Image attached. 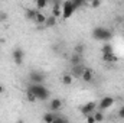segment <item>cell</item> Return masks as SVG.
Returning <instances> with one entry per match:
<instances>
[{"label": "cell", "mask_w": 124, "mask_h": 123, "mask_svg": "<svg viewBox=\"0 0 124 123\" xmlns=\"http://www.w3.org/2000/svg\"><path fill=\"white\" fill-rule=\"evenodd\" d=\"M28 90H31V91L36 96L38 100H46V98L49 97V90H48L42 83H33L32 86H29Z\"/></svg>", "instance_id": "obj_1"}, {"label": "cell", "mask_w": 124, "mask_h": 123, "mask_svg": "<svg viewBox=\"0 0 124 123\" xmlns=\"http://www.w3.org/2000/svg\"><path fill=\"white\" fill-rule=\"evenodd\" d=\"M93 38L101 42H107L111 39V32L105 28H95L93 31Z\"/></svg>", "instance_id": "obj_2"}, {"label": "cell", "mask_w": 124, "mask_h": 123, "mask_svg": "<svg viewBox=\"0 0 124 123\" xmlns=\"http://www.w3.org/2000/svg\"><path fill=\"white\" fill-rule=\"evenodd\" d=\"M61 9H62V19H69L75 13V10H77L74 3H72V0H65L62 3Z\"/></svg>", "instance_id": "obj_3"}, {"label": "cell", "mask_w": 124, "mask_h": 123, "mask_svg": "<svg viewBox=\"0 0 124 123\" xmlns=\"http://www.w3.org/2000/svg\"><path fill=\"white\" fill-rule=\"evenodd\" d=\"M113 104H114V98L110 97V96H105V97H102V98L100 100L98 107H100V110H107V109H110Z\"/></svg>", "instance_id": "obj_4"}, {"label": "cell", "mask_w": 124, "mask_h": 123, "mask_svg": "<svg viewBox=\"0 0 124 123\" xmlns=\"http://www.w3.org/2000/svg\"><path fill=\"white\" fill-rule=\"evenodd\" d=\"M62 106H63V104H62L61 98H52L51 103H49V110L54 112V113H55V112H59L62 109Z\"/></svg>", "instance_id": "obj_5"}, {"label": "cell", "mask_w": 124, "mask_h": 123, "mask_svg": "<svg viewBox=\"0 0 124 123\" xmlns=\"http://www.w3.org/2000/svg\"><path fill=\"white\" fill-rule=\"evenodd\" d=\"M95 109H97V103H95V101H90V103H87V104H84V106L81 107V112L87 116V114H90V113H94Z\"/></svg>", "instance_id": "obj_6"}, {"label": "cell", "mask_w": 124, "mask_h": 123, "mask_svg": "<svg viewBox=\"0 0 124 123\" xmlns=\"http://www.w3.org/2000/svg\"><path fill=\"white\" fill-rule=\"evenodd\" d=\"M13 61H15V64L16 65H22V62H23V57H25V54H23V51L22 49H15L13 51Z\"/></svg>", "instance_id": "obj_7"}, {"label": "cell", "mask_w": 124, "mask_h": 123, "mask_svg": "<svg viewBox=\"0 0 124 123\" xmlns=\"http://www.w3.org/2000/svg\"><path fill=\"white\" fill-rule=\"evenodd\" d=\"M81 78H82V81H85V83H91L94 80V72L93 70H90V68H85L84 70V72H82V75H81Z\"/></svg>", "instance_id": "obj_8"}, {"label": "cell", "mask_w": 124, "mask_h": 123, "mask_svg": "<svg viewBox=\"0 0 124 123\" xmlns=\"http://www.w3.org/2000/svg\"><path fill=\"white\" fill-rule=\"evenodd\" d=\"M84 70H85V67H84L82 64L72 65V77H74V78H75V77H81L82 72H84Z\"/></svg>", "instance_id": "obj_9"}, {"label": "cell", "mask_w": 124, "mask_h": 123, "mask_svg": "<svg viewBox=\"0 0 124 123\" xmlns=\"http://www.w3.org/2000/svg\"><path fill=\"white\" fill-rule=\"evenodd\" d=\"M29 78H31L32 83H43V80H45V77L40 72H36V71L35 72H31V77Z\"/></svg>", "instance_id": "obj_10"}, {"label": "cell", "mask_w": 124, "mask_h": 123, "mask_svg": "<svg viewBox=\"0 0 124 123\" xmlns=\"http://www.w3.org/2000/svg\"><path fill=\"white\" fill-rule=\"evenodd\" d=\"M45 22H46V16L38 10L36 18H35V23H36V25H45Z\"/></svg>", "instance_id": "obj_11"}, {"label": "cell", "mask_w": 124, "mask_h": 123, "mask_svg": "<svg viewBox=\"0 0 124 123\" xmlns=\"http://www.w3.org/2000/svg\"><path fill=\"white\" fill-rule=\"evenodd\" d=\"M81 62H82V55L74 52L72 57H71V64H72V65H78V64H81Z\"/></svg>", "instance_id": "obj_12"}, {"label": "cell", "mask_w": 124, "mask_h": 123, "mask_svg": "<svg viewBox=\"0 0 124 123\" xmlns=\"http://www.w3.org/2000/svg\"><path fill=\"white\" fill-rule=\"evenodd\" d=\"M56 25V16H46V22H45V26L46 28H52Z\"/></svg>", "instance_id": "obj_13"}, {"label": "cell", "mask_w": 124, "mask_h": 123, "mask_svg": "<svg viewBox=\"0 0 124 123\" xmlns=\"http://www.w3.org/2000/svg\"><path fill=\"white\" fill-rule=\"evenodd\" d=\"M36 13H38V9H36V10H35V9H28V10L25 12V16H26L28 20H35Z\"/></svg>", "instance_id": "obj_14"}, {"label": "cell", "mask_w": 124, "mask_h": 123, "mask_svg": "<svg viewBox=\"0 0 124 123\" xmlns=\"http://www.w3.org/2000/svg\"><path fill=\"white\" fill-rule=\"evenodd\" d=\"M43 122L46 123H54L55 122V114H54V112H48V113H45L43 114Z\"/></svg>", "instance_id": "obj_15"}, {"label": "cell", "mask_w": 124, "mask_h": 123, "mask_svg": "<svg viewBox=\"0 0 124 123\" xmlns=\"http://www.w3.org/2000/svg\"><path fill=\"white\" fill-rule=\"evenodd\" d=\"M72 81H74L72 74H63V75H62V84H65V86H71Z\"/></svg>", "instance_id": "obj_16"}, {"label": "cell", "mask_w": 124, "mask_h": 123, "mask_svg": "<svg viewBox=\"0 0 124 123\" xmlns=\"http://www.w3.org/2000/svg\"><path fill=\"white\" fill-rule=\"evenodd\" d=\"M102 60L105 62H116L117 61V57L114 55V52L113 54H102Z\"/></svg>", "instance_id": "obj_17"}, {"label": "cell", "mask_w": 124, "mask_h": 123, "mask_svg": "<svg viewBox=\"0 0 124 123\" xmlns=\"http://www.w3.org/2000/svg\"><path fill=\"white\" fill-rule=\"evenodd\" d=\"M48 4H49L48 0H36V7H38V10H39V9H45Z\"/></svg>", "instance_id": "obj_18"}, {"label": "cell", "mask_w": 124, "mask_h": 123, "mask_svg": "<svg viewBox=\"0 0 124 123\" xmlns=\"http://www.w3.org/2000/svg\"><path fill=\"white\" fill-rule=\"evenodd\" d=\"M102 54H113V48H111V45L108 44V42H105L104 44V46H102Z\"/></svg>", "instance_id": "obj_19"}, {"label": "cell", "mask_w": 124, "mask_h": 123, "mask_svg": "<svg viewBox=\"0 0 124 123\" xmlns=\"http://www.w3.org/2000/svg\"><path fill=\"white\" fill-rule=\"evenodd\" d=\"M26 98H28V101H31V103H35V101L38 100V98H36V96H35L31 90H28V91H26Z\"/></svg>", "instance_id": "obj_20"}, {"label": "cell", "mask_w": 124, "mask_h": 123, "mask_svg": "<svg viewBox=\"0 0 124 123\" xmlns=\"http://www.w3.org/2000/svg\"><path fill=\"white\" fill-rule=\"evenodd\" d=\"M94 119H95V122H102L104 120L102 112H94Z\"/></svg>", "instance_id": "obj_21"}, {"label": "cell", "mask_w": 124, "mask_h": 123, "mask_svg": "<svg viewBox=\"0 0 124 123\" xmlns=\"http://www.w3.org/2000/svg\"><path fill=\"white\" fill-rule=\"evenodd\" d=\"M85 1H87V0H72V3H74L75 9H79V7H82V6L85 4Z\"/></svg>", "instance_id": "obj_22"}, {"label": "cell", "mask_w": 124, "mask_h": 123, "mask_svg": "<svg viewBox=\"0 0 124 123\" xmlns=\"http://www.w3.org/2000/svg\"><path fill=\"white\" fill-rule=\"evenodd\" d=\"M84 51H85V45L81 44V45H77V46H75V52H77V54H81V55H82Z\"/></svg>", "instance_id": "obj_23"}, {"label": "cell", "mask_w": 124, "mask_h": 123, "mask_svg": "<svg viewBox=\"0 0 124 123\" xmlns=\"http://www.w3.org/2000/svg\"><path fill=\"white\" fill-rule=\"evenodd\" d=\"M90 3H91V7H94V9L100 7V4H101V1H100V0H93V1H90Z\"/></svg>", "instance_id": "obj_24"}, {"label": "cell", "mask_w": 124, "mask_h": 123, "mask_svg": "<svg viewBox=\"0 0 124 123\" xmlns=\"http://www.w3.org/2000/svg\"><path fill=\"white\" fill-rule=\"evenodd\" d=\"M118 117H120V119H124V106L118 110Z\"/></svg>", "instance_id": "obj_25"}, {"label": "cell", "mask_w": 124, "mask_h": 123, "mask_svg": "<svg viewBox=\"0 0 124 123\" xmlns=\"http://www.w3.org/2000/svg\"><path fill=\"white\" fill-rule=\"evenodd\" d=\"M87 122H90V123L95 122V119H94V116H88V114H87Z\"/></svg>", "instance_id": "obj_26"}, {"label": "cell", "mask_w": 124, "mask_h": 123, "mask_svg": "<svg viewBox=\"0 0 124 123\" xmlns=\"http://www.w3.org/2000/svg\"><path fill=\"white\" fill-rule=\"evenodd\" d=\"M6 18H7L6 13H0V22H1V20H6Z\"/></svg>", "instance_id": "obj_27"}, {"label": "cell", "mask_w": 124, "mask_h": 123, "mask_svg": "<svg viewBox=\"0 0 124 123\" xmlns=\"http://www.w3.org/2000/svg\"><path fill=\"white\" fill-rule=\"evenodd\" d=\"M3 93H4V87H3V86H0V94H3Z\"/></svg>", "instance_id": "obj_28"}, {"label": "cell", "mask_w": 124, "mask_h": 123, "mask_svg": "<svg viewBox=\"0 0 124 123\" xmlns=\"http://www.w3.org/2000/svg\"><path fill=\"white\" fill-rule=\"evenodd\" d=\"M3 42H4V39H1V38H0V44H3Z\"/></svg>", "instance_id": "obj_29"}, {"label": "cell", "mask_w": 124, "mask_h": 123, "mask_svg": "<svg viewBox=\"0 0 124 123\" xmlns=\"http://www.w3.org/2000/svg\"><path fill=\"white\" fill-rule=\"evenodd\" d=\"M87 1H93V0H87Z\"/></svg>", "instance_id": "obj_30"}, {"label": "cell", "mask_w": 124, "mask_h": 123, "mask_svg": "<svg viewBox=\"0 0 124 123\" xmlns=\"http://www.w3.org/2000/svg\"><path fill=\"white\" fill-rule=\"evenodd\" d=\"M48 1H49V3H51V0H48Z\"/></svg>", "instance_id": "obj_31"}, {"label": "cell", "mask_w": 124, "mask_h": 123, "mask_svg": "<svg viewBox=\"0 0 124 123\" xmlns=\"http://www.w3.org/2000/svg\"><path fill=\"white\" fill-rule=\"evenodd\" d=\"M0 1H3V0H0Z\"/></svg>", "instance_id": "obj_32"}]
</instances>
